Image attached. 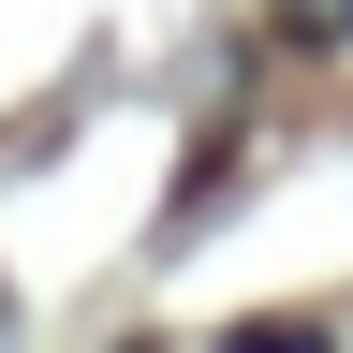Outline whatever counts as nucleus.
<instances>
[{
  "instance_id": "f257e3e1",
  "label": "nucleus",
  "mask_w": 353,
  "mask_h": 353,
  "mask_svg": "<svg viewBox=\"0 0 353 353\" xmlns=\"http://www.w3.org/2000/svg\"><path fill=\"white\" fill-rule=\"evenodd\" d=\"M280 30L294 44H353V0H280Z\"/></svg>"
}]
</instances>
